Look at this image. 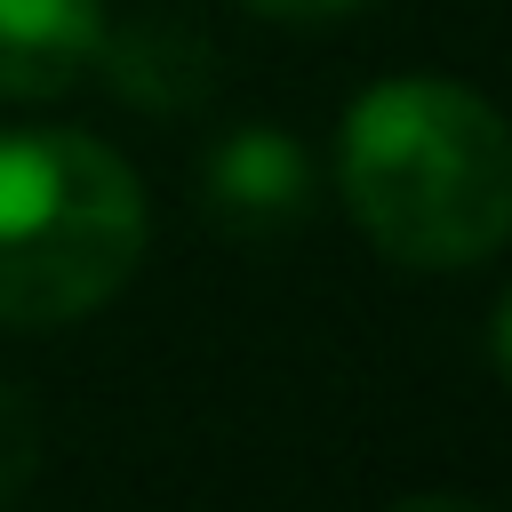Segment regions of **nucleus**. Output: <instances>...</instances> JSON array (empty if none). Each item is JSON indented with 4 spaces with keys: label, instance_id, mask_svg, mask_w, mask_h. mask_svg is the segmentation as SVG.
Returning a JSON list of instances; mask_svg holds the SVG:
<instances>
[{
    "label": "nucleus",
    "instance_id": "5",
    "mask_svg": "<svg viewBox=\"0 0 512 512\" xmlns=\"http://www.w3.org/2000/svg\"><path fill=\"white\" fill-rule=\"evenodd\" d=\"M32 464H40V416H32V400L16 384H0V504L24 496Z\"/></svg>",
    "mask_w": 512,
    "mask_h": 512
},
{
    "label": "nucleus",
    "instance_id": "1",
    "mask_svg": "<svg viewBox=\"0 0 512 512\" xmlns=\"http://www.w3.org/2000/svg\"><path fill=\"white\" fill-rule=\"evenodd\" d=\"M352 224L408 272H464L512 232V136L464 80H376L336 128Z\"/></svg>",
    "mask_w": 512,
    "mask_h": 512
},
{
    "label": "nucleus",
    "instance_id": "4",
    "mask_svg": "<svg viewBox=\"0 0 512 512\" xmlns=\"http://www.w3.org/2000/svg\"><path fill=\"white\" fill-rule=\"evenodd\" d=\"M104 56V0H0V96H64Z\"/></svg>",
    "mask_w": 512,
    "mask_h": 512
},
{
    "label": "nucleus",
    "instance_id": "6",
    "mask_svg": "<svg viewBox=\"0 0 512 512\" xmlns=\"http://www.w3.org/2000/svg\"><path fill=\"white\" fill-rule=\"evenodd\" d=\"M256 16H280V24H320V16H352L360 0H240Z\"/></svg>",
    "mask_w": 512,
    "mask_h": 512
},
{
    "label": "nucleus",
    "instance_id": "2",
    "mask_svg": "<svg viewBox=\"0 0 512 512\" xmlns=\"http://www.w3.org/2000/svg\"><path fill=\"white\" fill-rule=\"evenodd\" d=\"M144 264V184L88 128H0V320L72 328Z\"/></svg>",
    "mask_w": 512,
    "mask_h": 512
},
{
    "label": "nucleus",
    "instance_id": "3",
    "mask_svg": "<svg viewBox=\"0 0 512 512\" xmlns=\"http://www.w3.org/2000/svg\"><path fill=\"white\" fill-rule=\"evenodd\" d=\"M304 200H312V160H304V144L288 128H264L256 120V128H232L208 152V216L216 224L264 240V232L296 224Z\"/></svg>",
    "mask_w": 512,
    "mask_h": 512
}]
</instances>
